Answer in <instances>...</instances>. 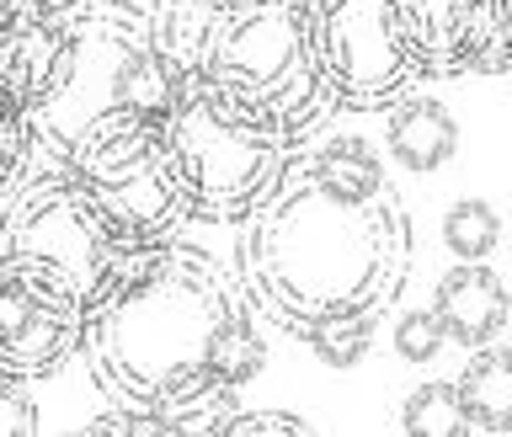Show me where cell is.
<instances>
[{"mask_svg": "<svg viewBox=\"0 0 512 437\" xmlns=\"http://www.w3.org/2000/svg\"><path fill=\"white\" fill-rule=\"evenodd\" d=\"M310 54L320 86L347 112H384L416 86L390 0H310Z\"/></svg>", "mask_w": 512, "mask_h": 437, "instance_id": "7", "label": "cell"}, {"mask_svg": "<svg viewBox=\"0 0 512 437\" xmlns=\"http://www.w3.org/2000/svg\"><path fill=\"white\" fill-rule=\"evenodd\" d=\"M32 432H43V422H38V406H32L27 384L0 374V437H32Z\"/></svg>", "mask_w": 512, "mask_h": 437, "instance_id": "20", "label": "cell"}, {"mask_svg": "<svg viewBox=\"0 0 512 437\" xmlns=\"http://www.w3.org/2000/svg\"><path fill=\"white\" fill-rule=\"evenodd\" d=\"M80 352L112 406L166 437L219 432L267 363L240 278L182 240L112 256L80 310Z\"/></svg>", "mask_w": 512, "mask_h": 437, "instance_id": "1", "label": "cell"}, {"mask_svg": "<svg viewBox=\"0 0 512 437\" xmlns=\"http://www.w3.org/2000/svg\"><path fill=\"white\" fill-rule=\"evenodd\" d=\"M384 150L406 171H422V176L443 171L459 150V123L432 96H400V102H390V118H384Z\"/></svg>", "mask_w": 512, "mask_h": 437, "instance_id": "12", "label": "cell"}, {"mask_svg": "<svg viewBox=\"0 0 512 437\" xmlns=\"http://www.w3.org/2000/svg\"><path fill=\"white\" fill-rule=\"evenodd\" d=\"M64 176L91 203L118 251L176 240L192 224L182 176H176L160 107H107L64 150Z\"/></svg>", "mask_w": 512, "mask_h": 437, "instance_id": "4", "label": "cell"}, {"mask_svg": "<svg viewBox=\"0 0 512 437\" xmlns=\"http://www.w3.org/2000/svg\"><path fill=\"white\" fill-rule=\"evenodd\" d=\"M416 80L507 75L512 0H390Z\"/></svg>", "mask_w": 512, "mask_h": 437, "instance_id": "10", "label": "cell"}, {"mask_svg": "<svg viewBox=\"0 0 512 437\" xmlns=\"http://www.w3.org/2000/svg\"><path fill=\"white\" fill-rule=\"evenodd\" d=\"M160 128H166L187 208L203 224H240L294 150L283 134H272L246 112H235L230 102H219L208 86H192V80L166 86Z\"/></svg>", "mask_w": 512, "mask_h": 437, "instance_id": "6", "label": "cell"}, {"mask_svg": "<svg viewBox=\"0 0 512 437\" xmlns=\"http://www.w3.org/2000/svg\"><path fill=\"white\" fill-rule=\"evenodd\" d=\"M75 6H86V0H0L6 16H64Z\"/></svg>", "mask_w": 512, "mask_h": 437, "instance_id": "21", "label": "cell"}, {"mask_svg": "<svg viewBox=\"0 0 512 437\" xmlns=\"http://www.w3.org/2000/svg\"><path fill=\"white\" fill-rule=\"evenodd\" d=\"M454 390H459L470 432H491V437L512 432V352L502 342L475 347V358L454 379Z\"/></svg>", "mask_w": 512, "mask_h": 437, "instance_id": "13", "label": "cell"}, {"mask_svg": "<svg viewBox=\"0 0 512 437\" xmlns=\"http://www.w3.org/2000/svg\"><path fill=\"white\" fill-rule=\"evenodd\" d=\"M411 272V224L368 139L342 134L288 150L283 171L240 219L235 278L294 342L384 320Z\"/></svg>", "mask_w": 512, "mask_h": 437, "instance_id": "2", "label": "cell"}, {"mask_svg": "<svg viewBox=\"0 0 512 437\" xmlns=\"http://www.w3.org/2000/svg\"><path fill=\"white\" fill-rule=\"evenodd\" d=\"M443 326H438V315L432 310H411V315H400V326H395V352L406 363H432L443 352Z\"/></svg>", "mask_w": 512, "mask_h": 437, "instance_id": "18", "label": "cell"}, {"mask_svg": "<svg viewBox=\"0 0 512 437\" xmlns=\"http://www.w3.org/2000/svg\"><path fill=\"white\" fill-rule=\"evenodd\" d=\"M70 22V54H64L59 86L32 112V155L27 166H59L70 139L107 107H160L166 102V70L150 43V16L123 0H86L64 11Z\"/></svg>", "mask_w": 512, "mask_h": 437, "instance_id": "5", "label": "cell"}, {"mask_svg": "<svg viewBox=\"0 0 512 437\" xmlns=\"http://www.w3.org/2000/svg\"><path fill=\"white\" fill-rule=\"evenodd\" d=\"M150 43L166 86H208L288 144L336 112L310 54V0H155Z\"/></svg>", "mask_w": 512, "mask_h": 437, "instance_id": "3", "label": "cell"}, {"mask_svg": "<svg viewBox=\"0 0 512 437\" xmlns=\"http://www.w3.org/2000/svg\"><path fill=\"white\" fill-rule=\"evenodd\" d=\"M27 155H32V128L22 118V107H16L6 96V86H0V198L22 182Z\"/></svg>", "mask_w": 512, "mask_h": 437, "instance_id": "16", "label": "cell"}, {"mask_svg": "<svg viewBox=\"0 0 512 437\" xmlns=\"http://www.w3.org/2000/svg\"><path fill=\"white\" fill-rule=\"evenodd\" d=\"M432 315L448 342H459L464 352L502 342L507 331V288L486 262H459L454 272L438 278V294H432Z\"/></svg>", "mask_w": 512, "mask_h": 437, "instance_id": "11", "label": "cell"}, {"mask_svg": "<svg viewBox=\"0 0 512 437\" xmlns=\"http://www.w3.org/2000/svg\"><path fill=\"white\" fill-rule=\"evenodd\" d=\"M374 331H379V320H347V326H331V331L310 336L304 347H310L320 363H331V368H352L368 347H374Z\"/></svg>", "mask_w": 512, "mask_h": 437, "instance_id": "17", "label": "cell"}, {"mask_svg": "<svg viewBox=\"0 0 512 437\" xmlns=\"http://www.w3.org/2000/svg\"><path fill=\"white\" fill-rule=\"evenodd\" d=\"M6 214H0V251H32L59 262L70 278L91 294L118 256V240L102 230L91 203L75 192L64 166H27L22 182L6 192Z\"/></svg>", "mask_w": 512, "mask_h": 437, "instance_id": "9", "label": "cell"}, {"mask_svg": "<svg viewBox=\"0 0 512 437\" xmlns=\"http://www.w3.org/2000/svg\"><path fill=\"white\" fill-rule=\"evenodd\" d=\"M400 427H406L411 437H470L459 390L448 379H427L422 390H411L406 411H400Z\"/></svg>", "mask_w": 512, "mask_h": 437, "instance_id": "14", "label": "cell"}, {"mask_svg": "<svg viewBox=\"0 0 512 437\" xmlns=\"http://www.w3.org/2000/svg\"><path fill=\"white\" fill-rule=\"evenodd\" d=\"M304 432H310V422L288 411H235L219 427V437H304Z\"/></svg>", "mask_w": 512, "mask_h": 437, "instance_id": "19", "label": "cell"}, {"mask_svg": "<svg viewBox=\"0 0 512 437\" xmlns=\"http://www.w3.org/2000/svg\"><path fill=\"white\" fill-rule=\"evenodd\" d=\"M443 246L459 256V262H486V256L502 246V219H496L491 203L480 198H459L443 214Z\"/></svg>", "mask_w": 512, "mask_h": 437, "instance_id": "15", "label": "cell"}, {"mask_svg": "<svg viewBox=\"0 0 512 437\" xmlns=\"http://www.w3.org/2000/svg\"><path fill=\"white\" fill-rule=\"evenodd\" d=\"M86 288L48 256L0 251V374L54 379L80 352Z\"/></svg>", "mask_w": 512, "mask_h": 437, "instance_id": "8", "label": "cell"}]
</instances>
